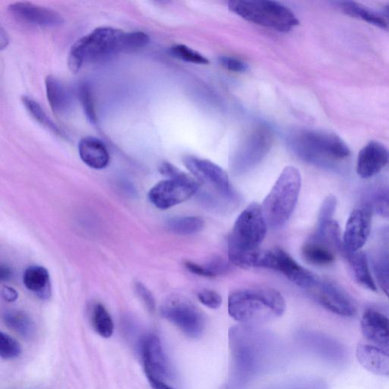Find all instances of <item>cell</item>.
Segmentation results:
<instances>
[{"instance_id":"obj_30","label":"cell","mask_w":389,"mask_h":389,"mask_svg":"<svg viewBox=\"0 0 389 389\" xmlns=\"http://www.w3.org/2000/svg\"><path fill=\"white\" fill-rule=\"evenodd\" d=\"M23 104L26 106L30 115L45 128H47L56 135H62V132L59 131V127L53 123L47 113L42 109L39 104L37 103L33 99L24 96L21 99Z\"/></svg>"},{"instance_id":"obj_17","label":"cell","mask_w":389,"mask_h":389,"mask_svg":"<svg viewBox=\"0 0 389 389\" xmlns=\"http://www.w3.org/2000/svg\"><path fill=\"white\" fill-rule=\"evenodd\" d=\"M357 357L362 367L373 374L389 377V349L386 346L360 345Z\"/></svg>"},{"instance_id":"obj_8","label":"cell","mask_w":389,"mask_h":389,"mask_svg":"<svg viewBox=\"0 0 389 389\" xmlns=\"http://www.w3.org/2000/svg\"><path fill=\"white\" fill-rule=\"evenodd\" d=\"M162 315L189 338L198 339L205 329L203 312L184 297H174L162 307Z\"/></svg>"},{"instance_id":"obj_40","label":"cell","mask_w":389,"mask_h":389,"mask_svg":"<svg viewBox=\"0 0 389 389\" xmlns=\"http://www.w3.org/2000/svg\"><path fill=\"white\" fill-rule=\"evenodd\" d=\"M2 296L6 302L12 303L18 299L19 294L14 288L4 286L2 288Z\"/></svg>"},{"instance_id":"obj_37","label":"cell","mask_w":389,"mask_h":389,"mask_svg":"<svg viewBox=\"0 0 389 389\" xmlns=\"http://www.w3.org/2000/svg\"><path fill=\"white\" fill-rule=\"evenodd\" d=\"M79 96L84 110H85L88 118L90 121L93 122V123H95L96 114L93 95H91L88 86L86 85L81 86L79 89Z\"/></svg>"},{"instance_id":"obj_25","label":"cell","mask_w":389,"mask_h":389,"mask_svg":"<svg viewBox=\"0 0 389 389\" xmlns=\"http://www.w3.org/2000/svg\"><path fill=\"white\" fill-rule=\"evenodd\" d=\"M337 3L339 9L350 17L361 19L381 28H388V22L383 15L379 12L353 1H342Z\"/></svg>"},{"instance_id":"obj_39","label":"cell","mask_w":389,"mask_h":389,"mask_svg":"<svg viewBox=\"0 0 389 389\" xmlns=\"http://www.w3.org/2000/svg\"><path fill=\"white\" fill-rule=\"evenodd\" d=\"M219 62L226 70L234 73L245 72L247 68V66L242 60L231 57H220Z\"/></svg>"},{"instance_id":"obj_38","label":"cell","mask_w":389,"mask_h":389,"mask_svg":"<svg viewBox=\"0 0 389 389\" xmlns=\"http://www.w3.org/2000/svg\"><path fill=\"white\" fill-rule=\"evenodd\" d=\"M135 291L149 310L154 312L155 310V301L153 294H151L149 290L140 283V282H138V283L135 284Z\"/></svg>"},{"instance_id":"obj_7","label":"cell","mask_w":389,"mask_h":389,"mask_svg":"<svg viewBox=\"0 0 389 389\" xmlns=\"http://www.w3.org/2000/svg\"><path fill=\"white\" fill-rule=\"evenodd\" d=\"M184 164L195 178L210 189L205 190V194L227 198L229 200L238 202V194L231 187L227 173L218 164L209 160L194 156H186Z\"/></svg>"},{"instance_id":"obj_6","label":"cell","mask_w":389,"mask_h":389,"mask_svg":"<svg viewBox=\"0 0 389 389\" xmlns=\"http://www.w3.org/2000/svg\"><path fill=\"white\" fill-rule=\"evenodd\" d=\"M267 227L262 206L250 204L236 219L229 236L228 253H245L259 249L265 238Z\"/></svg>"},{"instance_id":"obj_21","label":"cell","mask_w":389,"mask_h":389,"mask_svg":"<svg viewBox=\"0 0 389 389\" xmlns=\"http://www.w3.org/2000/svg\"><path fill=\"white\" fill-rule=\"evenodd\" d=\"M23 283L28 291L41 300H48L51 295L50 274L42 266L29 267L23 274Z\"/></svg>"},{"instance_id":"obj_2","label":"cell","mask_w":389,"mask_h":389,"mask_svg":"<svg viewBox=\"0 0 389 389\" xmlns=\"http://www.w3.org/2000/svg\"><path fill=\"white\" fill-rule=\"evenodd\" d=\"M301 189L300 171L294 167H285L261 205L268 227L278 229L287 222L298 201Z\"/></svg>"},{"instance_id":"obj_36","label":"cell","mask_w":389,"mask_h":389,"mask_svg":"<svg viewBox=\"0 0 389 389\" xmlns=\"http://www.w3.org/2000/svg\"><path fill=\"white\" fill-rule=\"evenodd\" d=\"M336 198L330 196L324 200L321 209L319 210L318 224H322L333 220L335 210H336Z\"/></svg>"},{"instance_id":"obj_12","label":"cell","mask_w":389,"mask_h":389,"mask_svg":"<svg viewBox=\"0 0 389 389\" xmlns=\"http://www.w3.org/2000/svg\"><path fill=\"white\" fill-rule=\"evenodd\" d=\"M141 350L144 369L148 379L165 382L172 377L169 359L165 354L161 340L156 335L149 334L144 337Z\"/></svg>"},{"instance_id":"obj_16","label":"cell","mask_w":389,"mask_h":389,"mask_svg":"<svg viewBox=\"0 0 389 389\" xmlns=\"http://www.w3.org/2000/svg\"><path fill=\"white\" fill-rule=\"evenodd\" d=\"M276 254V266L274 270L283 274L294 284L305 289L314 288L319 279L312 273L288 254L284 249H274Z\"/></svg>"},{"instance_id":"obj_34","label":"cell","mask_w":389,"mask_h":389,"mask_svg":"<svg viewBox=\"0 0 389 389\" xmlns=\"http://www.w3.org/2000/svg\"><path fill=\"white\" fill-rule=\"evenodd\" d=\"M150 41L148 35L141 32L124 33L123 50L124 52L140 49Z\"/></svg>"},{"instance_id":"obj_29","label":"cell","mask_w":389,"mask_h":389,"mask_svg":"<svg viewBox=\"0 0 389 389\" xmlns=\"http://www.w3.org/2000/svg\"><path fill=\"white\" fill-rule=\"evenodd\" d=\"M91 321L96 332L104 339L112 336L114 331L113 319L108 310L101 303L95 305Z\"/></svg>"},{"instance_id":"obj_20","label":"cell","mask_w":389,"mask_h":389,"mask_svg":"<svg viewBox=\"0 0 389 389\" xmlns=\"http://www.w3.org/2000/svg\"><path fill=\"white\" fill-rule=\"evenodd\" d=\"M341 254L347 258L357 283L369 291L377 292V287L372 277L367 255L361 250L354 253L343 251Z\"/></svg>"},{"instance_id":"obj_27","label":"cell","mask_w":389,"mask_h":389,"mask_svg":"<svg viewBox=\"0 0 389 389\" xmlns=\"http://www.w3.org/2000/svg\"><path fill=\"white\" fill-rule=\"evenodd\" d=\"M231 263H228L225 258L216 256L205 264L200 265L191 261L185 262L184 265L190 272L196 276L205 278H216L227 274L231 270Z\"/></svg>"},{"instance_id":"obj_28","label":"cell","mask_w":389,"mask_h":389,"mask_svg":"<svg viewBox=\"0 0 389 389\" xmlns=\"http://www.w3.org/2000/svg\"><path fill=\"white\" fill-rule=\"evenodd\" d=\"M167 226L173 234L191 235L203 230L205 220L198 216L175 217L167 221Z\"/></svg>"},{"instance_id":"obj_44","label":"cell","mask_w":389,"mask_h":389,"mask_svg":"<svg viewBox=\"0 0 389 389\" xmlns=\"http://www.w3.org/2000/svg\"><path fill=\"white\" fill-rule=\"evenodd\" d=\"M383 17L386 21H389V3L385 7Z\"/></svg>"},{"instance_id":"obj_10","label":"cell","mask_w":389,"mask_h":389,"mask_svg":"<svg viewBox=\"0 0 389 389\" xmlns=\"http://www.w3.org/2000/svg\"><path fill=\"white\" fill-rule=\"evenodd\" d=\"M272 142V135L269 129H257L234 156L231 162L233 172L241 175L253 169L268 153Z\"/></svg>"},{"instance_id":"obj_13","label":"cell","mask_w":389,"mask_h":389,"mask_svg":"<svg viewBox=\"0 0 389 389\" xmlns=\"http://www.w3.org/2000/svg\"><path fill=\"white\" fill-rule=\"evenodd\" d=\"M318 302L334 314L352 317L356 314L355 305L338 286L330 281H320L314 287Z\"/></svg>"},{"instance_id":"obj_19","label":"cell","mask_w":389,"mask_h":389,"mask_svg":"<svg viewBox=\"0 0 389 389\" xmlns=\"http://www.w3.org/2000/svg\"><path fill=\"white\" fill-rule=\"evenodd\" d=\"M79 153L82 162L93 169H104L110 162L108 149L94 137H86L80 141Z\"/></svg>"},{"instance_id":"obj_9","label":"cell","mask_w":389,"mask_h":389,"mask_svg":"<svg viewBox=\"0 0 389 389\" xmlns=\"http://www.w3.org/2000/svg\"><path fill=\"white\" fill-rule=\"evenodd\" d=\"M200 182L190 175L159 182L149 193V198L156 208L166 210L186 202L198 192Z\"/></svg>"},{"instance_id":"obj_1","label":"cell","mask_w":389,"mask_h":389,"mask_svg":"<svg viewBox=\"0 0 389 389\" xmlns=\"http://www.w3.org/2000/svg\"><path fill=\"white\" fill-rule=\"evenodd\" d=\"M286 303L276 290L256 287L239 290L228 299V312L241 323L260 324L285 314Z\"/></svg>"},{"instance_id":"obj_14","label":"cell","mask_w":389,"mask_h":389,"mask_svg":"<svg viewBox=\"0 0 389 389\" xmlns=\"http://www.w3.org/2000/svg\"><path fill=\"white\" fill-rule=\"evenodd\" d=\"M9 10L15 19L30 25L50 28L64 23L57 12L32 3H15L10 6Z\"/></svg>"},{"instance_id":"obj_26","label":"cell","mask_w":389,"mask_h":389,"mask_svg":"<svg viewBox=\"0 0 389 389\" xmlns=\"http://www.w3.org/2000/svg\"><path fill=\"white\" fill-rule=\"evenodd\" d=\"M371 263L377 285L389 299V248L387 245L380 246L375 251Z\"/></svg>"},{"instance_id":"obj_18","label":"cell","mask_w":389,"mask_h":389,"mask_svg":"<svg viewBox=\"0 0 389 389\" xmlns=\"http://www.w3.org/2000/svg\"><path fill=\"white\" fill-rule=\"evenodd\" d=\"M361 330L364 337L374 345H383L389 341V318L377 310L365 311Z\"/></svg>"},{"instance_id":"obj_42","label":"cell","mask_w":389,"mask_h":389,"mask_svg":"<svg viewBox=\"0 0 389 389\" xmlns=\"http://www.w3.org/2000/svg\"><path fill=\"white\" fill-rule=\"evenodd\" d=\"M149 382L152 388L154 389H173L170 386L167 385L163 381L157 379H149Z\"/></svg>"},{"instance_id":"obj_11","label":"cell","mask_w":389,"mask_h":389,"mask_svg":"<svg viewBox=\"0 0 389 389\" xmlns=\"http://www.w3.org/2000/svg\"><path fill=\"white\" fill-rule=\"evenodd\" d=\"M372 214L373 211L370 202L358 205L350 213L343 234L342 252L354 253L361 250L370 238Z\"/></svg>"},{"instance_id":"obj_32","label":"cell","mask_w":389,"mask_h":389,"mask_svg":"<svg viewBox=\"0 0 389 389\" xmlns=\"http://www.w3.org/2000/svg\"><path fill=\"white\" fill-rule=\"evenodd\" d=\"M171 53L173 57L186 62L202 65L209 64V59L203 57L201 53L188 48L186 45H175L171 48Z\"/></svg>"},{"instance_id":"obj_45","label":"cell","mask_w":389,"mask_h":389,"mask_svg":"<svg viewBox=\"0 0 389 389\" xmlns=\"http://www.w3.org/2000/svg\"><path fill=\"white\" fill-rule=\"evenodd\" d=\"M385 233L387 236V238L389 239V226L386 228Z\"/></svg>"},{"instance_id":"obj_33","label":"cell","mask_w":389,"mask_h":389,"mask_svg":"<svg viewBox=\"0 0 389 389\" xmlns=\"http://www.w3.org/2000/svg\"><path fill=\"white\" fill-rule=\"evenodd\" d=\"M370 204L373 213L389 220V189H382L377 192Z\"/></svg>"},{"instance_id":"obj_46","label":"cell","mask_w":389,"mask_h":389,"mask_svg":"<svg viewBox=\"0 0 389 389\" xmlns=\"http://www.w3.org/2000/svg\"><path fill=\"white\" fill-rule=\"evenodd\" d=\"M385 346H386L388 349H389V341L386 343V344L383 345ZM382 346V345H381Z\"/></svg>"},{"instance_id":"obj_35","label":"cell","mask_w":389,"mask_h":389,"mask_svg":"<svg viewBox=\"0 0 389 389\" xmlns=\"http://www.w3.org/2000/svg\"><path fill=\"white\" fill-rule=\"evenodd\" d=\"M198 299L204 306L212 310L220 308L223 302L218 293L209 289H205L198 292Z\"/></svg>"},{"instance_id":"obj_3","label":"cell","mask_w":389,"mask_h":389,"mask_svg":"<svg viewBox=\"0 0 389 389\" xmlns=\"http://www.w3.org/2000/svg\"><path fill=\"white\" fill-rule=\"evenodd\" d=\"M293 148L304 161L323 167H332L350 154L347 144L339 135L325 131H302L296 137Z\"/></svg>"},{"instance_id":"obj_24","label":"cell","mask_w":389,"mask_h":389,"mask_svg":"<svg viewBox=\"0 0 389 389\" xmlns=\"http://www.w3.org/2000/svg\"><path fill=\"white\" fill-rule=\"evenodd\" d=\"M5 325L10 330L27 340H32L36 334V325L33 319L26 312L19 310H10L3 316Z\"/></svg>"},{"instance_id":"obj_22","label":"cell","mask_w":389,"mask_h":389,"mask_svg":"<svg viewBox=\"0 0 389 389\" xmlns=\"http://www.w3.org/2000/svg\"><path fill=\"white\" fill-rule=\"evenodd\" d=\"M303 256L308 263L316 266H328L334 261V250L314 236L302 249Z\"/></svg>"},{"instance_id":"obj_4","label":"cell","mask_w":389,"mask_h":389,"mask_svg":"<svg viewBox=\"0 0 389 389\" xmlns=\"http://www.w3.org/2000/svg\"><path fill=\"white\" fill-rule=\"evenodd\" d=\"M228 8L247 21L281 32H290L300 23L289 8L272 0H232Z\"/></svg>"},{"instance_id":"obj_31","label":"cell","mask_w":389,"mask_h":389,"mask_svg":"<svg viewBox=\"0 0 389 389\" xmlns=\"http://www.w3.org/2000/svg\"><path fill=\"white\" fill-rule=\"evenodd\" d=\"M21 354L19 343L4 332L0 333V357L9 361L17 359Z\"/></svg>"},{"instance_id":"obj_43","label":"cell","mask_w":389,"mask_h":389,"mask_svg":"<svg viewBox=\"0 0 389 389\" xmlns=\"http://www.w3.org/2000/svg\"><path fill=\"white\" fill-rule=\"evenodd\" d=\"M0 44H1L2 50L6 48L8 44H9V37H8L3 28H1V32H0Z\"/></svg>"},{"instance_id":"obj_15","label":"cell","mask_w":389,"mask_h":389,"mask_svg":"<svg viewBox=\"0 0 389 389\" xmlns=\"http://www.w3.org/2000/svg\"><path fill=\"white\" fill-rule=\"evenodd\" d=\"M389 162V151L376 141H371L361 150L357 162V173L369 179L382 171Z\"/></svg>"},{"instance_id":"obj_23","label":"cell","mask_w":389,"mask_h":389,"mask_svg":"<svg viewBox=\"0 0 389 389\" xmlns=\"http://www.w3.org/2000/svg\"><path fill=\"white\" fill-rule=\"evenodd\" d=\"M46 93L50 108L57 114H63L67 111L70 106V99L68 91L58 79L49 75L45 80Z\"/></svg>"},{"instance_id":"obj_41","label":"cell","mask_w":389,"mask_h":389,"mask_svg":"<svg viewBox=\"0 0 389 389\" xmlns=\"http://www.w3.org/2000/svg\"><path fill=\"white\" fill-rule=\"evenodd\" d=\"M12 271L9 266L2 265L0 268V278L3 281H10L12 278Z\"/></svg>"},{"instance_id":"obj_5","label":"cell","mask_w":389,"mask_h":389,"mask_svg":"<svg viewBox=\"0 0 389 389\" xmlns=\"http://www.w3.org/2000/svg\"><path fill=\"white\" fill-rule=\"evenodd\" d=\"M124 32L112 28H99L75 42L68 55L70 70L78 73L86 61H98L123 50Z\"/></svg>"}]
</instances>
